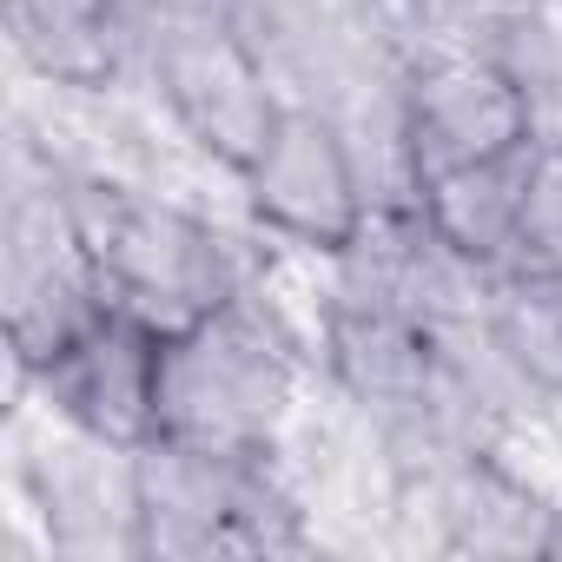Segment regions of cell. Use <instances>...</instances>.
<instances>
[{
    "label": "cell",
    "instance_id": "cell-6",
    "mask_svg": "<svg viewBox=\"0 0 562 562\" xmlns=\"http://www.w3.org/2000/svg\"><path fill=\"white\" fill-rule=\"evenodd\" d=\"M397 120H404V159H411V199L424 179L483 166L503 153H522L542 133L536 100L463 41H424L404 54L397 74Z\"/></svg>",
    "mask_w": 562,
    "mask_h": 562
},
{
    "label": "cell",
    "instance_id": "cell-11",
    "mask_svg": "<svg viewBox=\"0 0 562 562\" xmlns=\"http://www.w3.org/2000/svg\"><path fill=\"white\" fill-rule=\"evenodd\" d=\"M476 318L509 364V378L536 397V411L562 417V278L555 271H496L483 278Z\"/></svg>",
    "mask_w": 562,
    "mask_h": 562
},
{
    "label": "cell",
    "instance_id": "cell-7",
    "mask_svg": "<svg viewBox=\"0 0 562 562\" xmlns=\"http://www.w3.org/2000/svg\"><path fill=\"white\" fill-rule=\"evenodd\" d=\"M159 378H166V331L106 299L67 351H54L34 378H14V397H34L41 411L120 450H139L159 437Z\"/></svg>",
    "mask_w": 562,
    "mask_h": 562
},
{
    "label": "cell",
    "instance_id": "cell-2",
    "mask_svg": "<svg viewBox=\"0 0 562 562\" xmlns=\"http://www.w3.org/2000/svg\"><path fill=\"white\" fill-rule=\"evenodd\" d=\"M133 483H139V562L318 549L312 503L271 450L245 457L186 437H153L133 450Z\"/></svg>",
    "mask_w": 562,
    "mask_h": 562
},
{
    "label": "cell",
    "instance_id": "cell-1",
    "mask_svg": "<svg viewBox=\"0 0 562 562\" xmlns=\"http://www.w3.org/2000/svg\"><path fill=\"white\" fill-rule=\"evenodd\" d=\"M47 159L60 172V199L93 285L133 318L159 325L166 338L238 299L271 265V245L238 218L232 192L212 199L199 186L133 179L60 153Z\"/></svg>",
    "mask_w": 562,
    "mask_h": 562
},
{
    "label": "cell",
    "instance_id": "cell-4",
    "mask_svg": "<svg viewBox=\"0 0 562 562\" xmlns=\"http://www.w3.org/2000/svg\"><path fill=\"white\" fill-rule=\"evenodd\" d=\"M133 80L172 126V139L232 192L265 133L285 113V93L251 60L218 8H186L133 27Z\"/></svg>",
    "mask_w": 562,
    "mask_h": 562
},
{
    "label": "cell",
    "instance_id": "cell-9",
    "mask_svg": "<svg viewBox=\"0 0 562 562\" xmlns=\"http://www.w3.org/2000/svg\"><path fill=\"white\" fill-rule=\"evenodd\" d=\"M21 87L106 93L133 80V21L120 0H0Z\"/></svg>",
    "mask_w": 562,
    "mask_h": 562
},
{
    "label": "cell",
    "instance_id": "cell-8",
    "mask_svg": "<svg viewBox=\"0 0 562 562\" xmlns=\"http://www.w3.org/2000/svg\"><path fill=\"white\" fill-rule=\"evenodd\" d=\"M218 14L285 100L345 106L378 60H397L358 27L351 0H218Z\"/></svg>",
    "mask_w": 562,
    "mask_h": 562
},
{
    "label": "cell",
    "instance_id": "cell-10",
    "mask_svg": "<svg viewBox=\"0 0 562 562\" xmlns=\"http://www.w3.org/2000/svg\"><path fill=\"white\" fill-rule=\"evenodd\" d=\"M522 153H503V159H483V166H457V172H437L417 186V212L430 218V232L476 271V278H496L509 265V238H516V199H522Z\"/></svg>",
    "mask_w": 562,
    "mask_h": 562
},
{
    "label": "cell",
    "instance_id": "cell-12",
    "mask_svg": "<svg viewBox=\"0 0 562 562\" xmlns=\"http://www.w3.org/2000/svg\"><path fill=\"white\" fill-rule=\"evenodd\" d=\"M503 271H555L562 278V133L542 126L522 159V199H516V238Z\"/></svg>",
    "mask_w": 562,
    "mask_h": 562
},
{
    "label": "cell",
    "instance_id": "cell-3",
    "mask_svg": "<svg viewBox=\"0 0 562 562\" xmlns=\"http://www.w3.org/2000/svg\"><path fill=\"white\" fill-rule=\"evenodd\" d=\"M8 516L14 555L34 562H139L133 450L14 397L8 411Z\"/></svg>",
    "mask_w": 562,
    "mask_h": 562
},
{
    "label": "cell",
    "instance_id": "cell-5",
    "mask_svg": "<svg viewBox=\"0 0 562 562\" xmlns=\"http://www.w3.org/2000/svg\"><path fill=\"white\" fill-rule=\"evenodd\" d=\"M232 205L271 251L305 265H338L378 218V199L345 120L312 100H285L251 166L232 179Z\"/></svg>",
    "mask_w": 562,
    "mask_h": 562
}]
</instances>
